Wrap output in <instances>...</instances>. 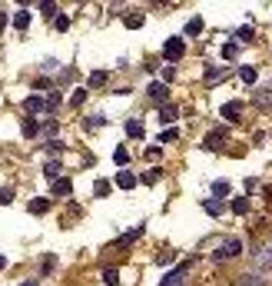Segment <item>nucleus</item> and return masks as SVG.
<instances>
[{
  "label": "nucleus",
  "mask_w": 272,
  "mask_h": 286,
  "mask_svg": "<svg viewBox=\"0 0 272 286\" xmlns=\"http://www.w3.org/2000/svg\"><path fill=\"white\" fill-rule=\"evenodd\" d=\"M239 253H242V240H239V236H226V240L216 246L213 260H236Z\"/></svg>",
  "instance_id": "1"
},
{
  "label": "nucleus",
  "mask_w": 272,
  "mask_h": 286,
  "mask_svg": "<svg viewBox=\"0 0 272 286\" xmlns=\"http://www.w3.org/2000/svg\"><path fill=\"white\" fill-rule=\"evenodd\" d=\"M183 54H186V44L179 40V37H169L163 44V57L169 60V64H176V60H183Z\"/></svg>",
  "instance_id": "2"
},
{
  "label": "nucleus",
  "mask_w": 272,
  "mask_h": 286,
  "mask_svg": "<svg viewBox=\"0 0 272 286\" xmlns=\"http://www.w3.org/2000/svg\"><path fill=\"white\" fill-rule=\"evenodd\" d=\"M186 273H189V263H179L173 273H166V276H163V283H160V286H183Z\"/></svg>",
  "instance_id": "3"
},
{
  "label": "nucleus",
  "mask_w": 272,
  "mask_h": 286,
  "mask_svg": "<svg viewBox=\"0 0 272 286\" xmlns=\"http://www.w3.org/2000/svg\"><path fill=\"white\" fill-rule=\"evenodd\" d=\"M226 137H229L226 130H213V133L206 137V140H203V146H206V150H222V143H226Z\"/></svg>",
  "instance_id": "4"
},
{
  "label": "nucleus",
  "mask_w": 272,
  "mask_h": 286,
  "mask_svg": "<svg viewBox=\"0 0 272 286\" xmlns=\"http://www.w3.org/2000/svg\"><path fill=\"white\" fill-rule=\"evenodd\" d=\"M239 117H242V103H239V100L222 103V120H239Z\"/></svg>",
  "instance_id": "5"
},
{
  "label": "nucleus",
  "mask_w": 272,
  "mask_h": 286,
  "mask_svg": "<svg viewBox=\"0 0 272 286\" xmlns=\"http://www.w3.org/2000/svg\"><path fill=\"white\" fill-rule=\"evenodd\" d=\"M150 100H156V103H163L166 107V97H169V90H166V83H150Z\"/></svg>",
  "instance_id": "6"
},
{
  "label": "nucleus",
  "mask_w": 272,
  "mask_h": 286,
  "mask_svg": "<svg viewBox=\"0 0 272 286\" xmlns=\"http://www.w3.org/2000/svg\"><path fill=\"white\" fill-rule=\"evenodd\" d=\"M23 110H27V113L47 110V100H44V97H37V93H33V97H27V100H23Z\"/></svg>",
  "instance_id": "7"
},
{
  "label": "nucleus",
  "mask_w": 272,
  "mask_h": 286,
  "mask_svg": "<svg viewBox=\"0 0 272 286\" xmlns=\"http://www.w3.org/2000/svg\"><path fill=\"white\" fill-rule=\"evenodd\" d=\"M70 190H73V183H70L66 176H60L54 187H50V193H54V197H70Z\"/></svg>",
  "instance_id": "8"
},
{
  "label": "nucleus",
  "mask_w": 272,
  "mask_h": 286,
  "mask_svg": "<svg viewBox=\"0 0 272 286\" xmlns=\"http://www.w3.org/2000/svg\"><path fill=\"white\" fill-rule=\"evenodd\" d=\"M60 170H63V166H60V160H47V166H44V176L47 180H60Z\"/></svg>",
  "instance_id": "9"
},
{
  "label": "nucleus",
  "mask_w": 272,
  "mask_h": 286,
  "mask_svg": "<svg viewBox=\"0 0 272 286\" xmlns=\"http://www.w3.org/2000/svg\"><path fill=\"white\" fill-rule=\"evenodd\" d=\"M226 67H209L206 70V83H219V80H226Z\"/></svg>",
  "instance_id": "10"
},
{
  "label": "nucleus",
  "mask_w": 272,
  "mask_h": 286,
  "mask_svg": "<svg viewBox=\"0 0 272 286\" xmlns=\"http://www.w3.org/2000/svg\"><path fill=\"white\" fill-rule=\"evenodd\" d=\"M176 117H179V110H176L173 103H166V107H160V123H173Z\"/></svg>",
  "instance_id": "11"
},
{
  "label": "nucleus",
  "mask_w": 272,
  "mask_h": 286,
  "mask_svg": "<svg viewBox=\"0 0 272 286\" xmlns=\"http://www.w3.org/2000/svg\"><path fill=\"white\" fill-rule=\"evenodd\" d=\"M143 236V226H136V230H130V233H123L120 240H116V246H130V243H136Z\"/></svg>",
  "instance_id": "12"
},
{
  "label": "nucleus",
  "mask_w": 272,
  "mask_h": 286,
  "mask_svg": "<svg viewBox=\"0 0 272 286\" xmlns=\"http://www.w3.org/2000/svg\"><path fill=\"white\" fill-rule=\"evenodd\" d=\"M256 263L259 266H272V243H266L259 253H256Z\"/></svg>",
  "instance_id": "13"
},
{
  "label": "nucleus",
  "mask_w": 272,
  "mask_h": 286,
  "mask_svg": "<svg viewBox=\"0 0 272 286\" xmlns=\"http://www.w3.org/2000/svg\"><path fill=\"white\" fill-rule=\"evenodd\" d=\"M47 210H50V200H44V197H37V200L30 203V213H33V216H44Z\"/></svg>",
  "instance_id": "14"
},
{
  "label": "nucleus",
  "mask_w": 272,
  "mask_h": 286,
  "mask_svg": "<svg viewBox=\"0 0 272 286\" xmlns=\"http://www.w3.org/2000/svg\"><path fill=\"white\" fill-rule=\"evenodd\" d=\"M116 187H120V190H133V187H136V176H133V173H116Z\"/></svg>",
  "instance_id": "15"
},
{
  "label": "nucleus",
  "mask_w": 272,
  "mask_h": 286,
  "mask_svg": "<svg viewBox=\"0 0 272 286\" xmlns=\"http://www.w3.org/2000/svg\"><path fill=\"white\" fill-rule=\"evenodd\" d=\"M239 286H266V280H262V273H246L239 280Z\"/></svg>",
  "instance_id": "16"
},
{
  "label": "nucleus",
  "mask_w": 272,
  "mask_h": 286,
  "mask_svg": "<svg viewBox=\"0 0 272 286\" xmlns=\"http://www.w3.org/2000/svg\"><path fill=\"white\" fill-rule=\"evenodd\" d=\"M126 137L140 140V137H143V123H140V120H126Z\"/></svg>",
  "instance_id": "17"
},
{
  "label": "nucleus",
  "mask_w": 272,
  "mask_h": 286,
  "mask_svg": "<svg viewBox=\"0 0 272 286\" xmlns=\"http://www.w3.org/2000/svg\"><path fill=\"white\" fill-rule=\"evenodd\" d=\"M13 27H17V30H27V27H30V13H27V10L13 13Z\"/></svg>",
  "instance_id": "18"
},
{
  "label": "nucleus",
  "mask_w": 272,
  "mask_h": 286,
  "mask_svg": "<svg viewBox=\"0 0 272 286\" xmlns=\"http://www.w3.org/2000/svg\"><path fill=\"white\" fill-rule=\"evenodd\" d=\"M103 283H107V286H116V283H120V270L107 266V270H103Z\"/></svg>",
  "instance_id": "19"
},
{
  "label": "nucleus",
  "mask_w": 272,
  "mask_h": 286,
  "mask_svg": "<svg viewBox=\"0 0 272 286\" xmlns=\"http://www.w3.org/2000/svg\"><path fill=\"white\" fill-rule=\"evenodd\" d=\"M40 10H44L47 20H50V17H54V20L60 17V10H56V3H54V0H44V3H40Z\"/></svg>",
  "instance_id": "20"
},
{
  "label": "nucleus",
  "mask_w": 272,
  "mask_h": 286,
  "mask_svg": "<svg viewBox=\"0 0 272 286\" xmlns=\"http://www.w3.org/2000/svg\"><path fill=\"white\" fill-rule=\"evenodd\" d=\"M123 23H126L130 30H140V27H143V13H126V17H123Z\"/></svg>",
  "instance_id": "21"
},
{
  "label": "nucleus",
  "mask_w": 272,
  "mask_h": 286,
  "mask_svg": "<svg viewBox=\"0 0 272 286\" xmlns=\"http://www.w3.org/2000/svg\"><path fill=\"white\" fill-rule=\"evenodd\" d=\"M199 33H203V20H199V17H193V20L186 23V37H199Z\"/></svg>",
  "instance_id": "22"
},
{
  "label": "nucleus",
  "mask_w": 272,
  "mask_h": 286,
  "mask_svg": "<svg viewBox=\"0 0 272 286\" xmlns=\"http://www.w3.org/2000/svg\"><path fill=\"white\" fill-rule=\"evenodd\" d=\"M203 210H206L209 216H219V213H222V203H219V200H203Z\"/></svg>",
  "instance_id": "23"
},
{
  "label": "nucleus",
  "mask_w": 272,
  "mask_h": 286,
  "mask_svg": "<svg viewBox=\"0 0 272 286\" xmlns=\"http://www.w3.org/2000/svg\"><path fill=\"white\" fill-rule=\"evenodd\" d=\"M37 133H40V123L27 117V120H23V137H37Z\"/></svg>",
  "instance_id": "24"
},
{
  "label": "nucleus",
  "mask_w": 272,
  "mask_h": 286,
  "mask_svg": "<svg viewBox=\"0 0 272 286\" xmlns=\"http://www.w3.org/2000/svg\"><path fill=\"white\" fill-rule=\"evenodd\" d=\"M107 83V70H93L90 73V87H103Z\"/></svg>",
  "instance_id": "25"
},
{
  "label": "nucleus",
  "mask_w": 272,
  "mask_h": 286,
  "mask_svg": "<svg viewBox=\"0 0 272 286\" xmlns=\"http://www.w3.org/2000/svg\"><path fill=\"white\" fill-rule=\"evenodd\" d=\"M232 213H236V216H246V213H249V200H232Z\"/></svg>",
  "instance_id": "26"
},
{
  "label": "nucleus",
  "mask_w": 272,
  "mask_h": 286,
  "mask_svg": "<svg viewBox=\"0 0 272 286\" xmlns=\"http://www.w3.org/2000/svg\"><path fill=\"white\" fill-rule=\"evenodd\" d=\"M47 153L60 156V153H63V143H60V140H47Z\"/></svg>",
  "instance_id": "27"
},
{
  "label": "nucleus",
  "mask_w": 272,
  "mask_h": 286,
  "mask_svg": "<svg viewBox=\"0 0 272 286\" xmlns=\"http://www.w3.org/2000/svg\"><path fill=\"white\" fill-rule=\"evenodd\" d=\"M44 100H47V113H50V110H56V103H60V93H56V90H50Z\"/></svg>",
  "instance_id": "28"
},
{
  "label": "nucleus",
  "mask_w": 272,
  "mask_h": 286,
  "mask_svg": "<svg viewBox=\"0 0 272 286\" xmlns=\"http://www.w3.org/2000/svg\"><path fill=\"white\" fill-rule=\"evenodd\" d=\"M222 57H226V60H236V57H239V44H226L222 47Z\"/></svg>",
  "instance_id": "29"
},
{
  "label": "nucleus",
  "mask_w": 272,
  "mask_h": 286,
  "mask_svg": "<svg viewBox=\"0 0 272 286\" xmlns=\"http://www.w3.org/2000/svg\"><path fill=\"white\" fill-rule=\"evenodd\" d=\"M213 193H216V197H229V183L226 180H216V183H213Z\"/></svg>",
  "instance_id": "30"
},
{
  "label": "nucleus",
  "mask_w": 272,
  "mask_h": 286,
  "mask_svg": "<svg viewBox=\"0 0 272 286\" xmlns=\"http://www.w3.org/2000/svg\"><path fill=\"white\" fill-rule=\"evenodd\" d=\"M54 266H56V256H44V263H40V273H54Z\"/></svg>",
  "instance_id": "31"
},
{
  "label": "nucleus",
  "mask_w": 272,
  "mask_h": 286,
  "mask_svg": "<svg viewBox=\"0 0 272 286\" xmlns=\"http://www.w3.org/2000/svg\"><path fill=\"white\" fill-rule=\"evenodd\" d=\"M252 33H256L252 27H239V30H236V37H239V44H249V40H252Z\"/></svg>",
  "instance_id": "32"
},
{
  "label": "nucleus",
  "mask_w": 272,
  "mask_h": 286,
  "mask_svg": "<svg viewBox=\"0 0 272 286\" xmlns=\"http://www.w3.org/2000/svg\"><path fill=\"white\" fill-rule=\"evenodd\" d=\"M176 137H179V130H176V127H166V130H163V137H160V143H173Z\"/></svg>",
  "instance_id": "33"
},
{
  "label": "nucleus",
  "mask_w": 272,
  "mask_h": 286,
  "mask_svg": "<svg viewBox=\"0 0 272 286\" xmlns=\"http://www.w3.org/2000/svg\"><path fill=\"white\" fill-rule=\"evenodd\" d=\"M83 100H87V90H73V93H70V107H80Z\"/></svg>",
  "instance_id": "34"
},
{
  "label": "nucleus",
  "mask_w": 272,
  "mask_h": 286,
  "mask_svg": "<svg viewBox=\"0 0 272 286\" xmlns=\"http://www.w3.org/2000/svg\"><path fill=\"white\" fill-rule=\"evenodd\" d=\"M10 203H13V190L3 187V190H0V207H10Z\"/></svg>",
  "instance_id": "35"
},
{
  "label": "nucleus",
  "mask_w": 272,
  "mask_h": 286,
  "mask_svg": "<svg viewBox=\"0 0 272 286\" xmlns=\"http://www.w3.org/2000/svg\"><path fill=\"white\" fill-rule=\"evenodd\" d=\"M93 193H97V197H107V193H109V183H107V180H97V183H93Z\"/></svg>",
  "instance_id": "36"
},
{
  "label": "nucleus",
  "mask_w": 272,
  "mask_h": 286,
  "mask_svg": "<svg viewBox=\"0 0 272 286\" xmlns=\"http://www.w3.org/2000/svg\"><path fill=\"white\" fill-rule=\"evenodd\" d=\"M56 130H60V123H56V120H44V133H47V140H50V137H54Z\"/></svg>",
  "instance_id": "37"
},
{
  "label": "nucleus",
  "mask_w": 272,
  "mask_h": 286,
  "mask_svg": "<svg viewBox=\"0 0 272 286\" xmlns=\"http://www.w3.org/2000/svg\"><path fill=\"white\" fill-rule=\"evenodd\" d=\"M160 176H163V170H146V173H143V183H156Z\"/></svg>",
  "instance_id": "38"
},
{
  "label": "nucleus",
  "mask_w": 272,
  "mask_h": 286,
  "mask_svg": "<svg viewBox=\"0 0 272 286\" xmlns=\"http://www.w3.org/2000/svg\"><path fill=\"white\" fill-rule=\"evenodd\" d=\"M239 77L246 80V83H256V70H252V67H242V70H239Z\"/></svg>",
  "instance_id": "39"
},
{
  "label": "nucleus",
  "mask_w": 272,
  "mask_h": 286,
  "mask_svg": "<svg viewBox=\"0 0 272 286\" xmlns=\"http://www.w3.org/2000/svg\"><path fill=\"white\" fill-rule=\"evenodd\" d=\"M113 160H116V163H126V160H130V153H126V150H123V146H116V153H113Z\"/></svg>",
  "instance_id": "40"
},
{
  "label": "nucleus",
  "mask_w": 272,
  "mask_h": 286,
  "mask_svg": "<svg viewBox=\"0 0 272 286\" xmlns=\"http://www.w3.org/2000/svg\"><path fill=\"white\" fill-rule=\"evenodd\" d=\"M54 27H56V30H66V27H70V17H63V13H60V17L54 20Z\"/></svg>",
  "instance_id": "41"
},
{
  "label": "nucleus",
  "mask_w": 272,
  "mask_h": 286,
  "mask_svg": "<svg viewBox=\"0 0 272 286\" xmlns=\"http://www.w3.org/2000/svg\"><path fill=\"white\" fill-rule=\"evenodd\" d=\"M103 123H107L103 117H90V120H87V130H97V127H103Z\"/></svg>",
  "instance_id": "42"
},
{
  "label": "nucleus",
  "mask_w": 272,
  "mask_h": 286,
  "mask_svg": "<svg viewBox=\"0 0 272 286\" xmlns=\"http://www.w3.org/2000/svg\"><path fill=\"white\" fill-rule=\"evenodd\" d=\"M40 67H44V70H47V73H54V70H56V67H60V64H56V60H54V57H50V60H44V64H40Z\"/></svg>",
  "instance_id": "43"
},
{
  "label": "nucleus",
  "mask_w": 272,
  "mask_h": 286,
  "mask_svg": "<svg viewBox=\"0 0 272 286\" xmlns=\"http://www.w3.org/2000/svg\"><path fill=\"white\" fill-rule=\"evenodd\" d=\"M156 263H160V266H166V263H173V253H160V256H156Z\"/></svg>",
  "instance_id": "44"
},
{
  "label": "nucleus",
  "mask_w": 272,
  "mask_h": 286,
  "mask_svg": "<svg viewBox=\"0 0 272 286\" xmlns=\"http://www.w3.org/2000/svg\"><path fill=\"white\" fill-rule=\"evenodd\" d=\"M160 153H163L160 146H150V150H146V156H150V160H160Z\"/></svg>",
  "instance_id": "45"
},
{
  "label": "nucleus",
  "mask_w": 272,
  "mask_h": 286,
  "mask_svg": "<svg viewBox=\"0 0 272 286\" xmlns=\"http://www.w3.org/2000/svg\"><path fill=\"white\" fill-rule=\"evenodd\" d=\"M176 77V67H163V80H173Z\"/></svg>",
  "instance_id": "46"
},
{
  "label": "nucleus",
  "mask_w": 272,
  "mask_h": 286,
  "mask_svg": "<svg viewBox=\"0 0 272 286\" xmlns=\"http://www.w3.org/2000/svg\"><path fill=\"white\" fill-rule=\"evenodd\" d=\"M3 27H7V13L0 10V30H3Z\"/></svg>",
  "instance_id": "47"
},
{
  "label": "nucleus",
  "mask_w": 272,
  "mask_h": 286,
  "mask_svg": "<svg viewBox=\"0 0 272 286\" xmlns=\"http://www.w3.org/2000/svg\"><path fill=\"white\" fill-rule=\"evenodd\" d=\"M262 193H266V200H272V187H266V190H262Z\"/></svg>",
  "instance_id": "48"
},
{
  "label": "nucleus",
  "mask_w": 272,
  "mask_h": 286,
  "mask_svg": "<svg viewBox=\"0 0 272 286\" xmlns=\"http://www.w3.org/2000/svg\"><path fill=\"white\" fill-rule=\"evenodd\" d=\"M20 286H37V280H27V283H20Z\"/></svg>",
  "instance_id": "49"
},
{
  "label": "nucleus",
  "mask_w": 272,
  "mask_h": 286,
  "mask_svg": "<svg viewBox=\"0 0 272 286\" xmlns=\"http://www.w3.org/2000/svg\"><path fill=\"white\" fill-rule=\"evenodd\" d=\"M3 266H7V260H3V256H0V270H3Z\"/></svg>",
  "instance_id": "50"
}]
</instances>
